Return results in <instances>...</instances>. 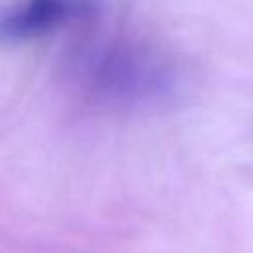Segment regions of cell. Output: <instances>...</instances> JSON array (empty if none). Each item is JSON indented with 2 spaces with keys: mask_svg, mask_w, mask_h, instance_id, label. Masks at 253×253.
<instances>
[{
  "mask_svg": "<svg viewBox=\"0 0 253 253\" xmlns=\"http://www.w3.org/2000/svg\"><path fill=\"white\" fill-rule=\"evenodd\" d=\"M95 10V0H10L0 6V43L45 38Z\"/></svg>",
  "mask_w": 253,
  "mask_h": 253,
  "instance_id": "obj_2",
  "label": "cell"
},
{
  "mask_svg": "<svg viewBox=\"0 0 253 253\" xmlns=\"http://www.w3.org/2000/svg\"><path fill=\"white\" fill-rule=\"evenodd\" d=\"M69 67L79 93L105 109L158 107L178 89L172 61L156 47L128 38H105L83 45Z\"/></svg>",
  "mask_w": 253,
  "mask_h": 253,
  "instance_id": "obj_1",
  "label": "cell"
}]
</instances>
